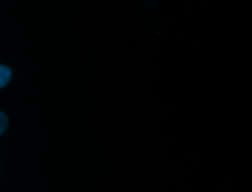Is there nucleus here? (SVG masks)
I'll return each instance as SVG.
<instances>
[{
	"instance_id": "f257e3e1",
	"label": "nucleus",
	"mask_w": 252,
	"mask_h": 192,
	"mask_svg": "<svg viewBox=\"0 0 252 192\" xmlns=\"http://www.w3.org/2000/svg\"><path fill=\"white\" fill-rule=\"evenodd\" d=\"M11 76V70L6 66L0 65V89L5 87L9 83Z\"/></svg>"
},
{
	"instance_id": "f03ea898",
	"label": "nucleus",
	"mask_w": 252,
	"mask_h": 192,
	"mask_svg": "<svg viewBox=\"0 0 252 192\" xmlns=\"http://www.w3.org/2000/svg\"><path fill=\"white\" fill-rule=\"evenodd\" d=\"M7 125H8V118L3 112L0 111V136L6 130Z\"/></svg>"
}]
</instances>
